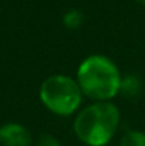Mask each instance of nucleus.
<instances>
[{"mask_svg": "<svg viewBox=\"0 0 145 146\" xmlns=\"http://www.w3.org/2000/svg\"><path fill=\"white\" fill-rule=\"evenodd\" d=\"M39 146H61V143L51 135H43L39 141Z\"/></svg>", "mask_w": 145, "mask_h": 146, "instance_id": "8", "label": "nucleus"}, {"mask_svg": "<svg viewBox=\"0 0 145 146\" xmlns=\"http://www.w3.org/2000/svg\"><path fill=\"white\" fill-rule=\"evenodd\" d=\"M141 90H142V82L135 75H128L121 81V90L120 91H122V94L127 95V97H135L141 92Z\"/></svg>", "mask_w": 145, "mask_h": 146, "instance_id": "5", "label": "nucleus"}, {"mask_svg": "<svg viewBox=\"0 0 145 146\" xmlns=\"http://www.w3.org/2000/svg\"><path fill=\"white\" fill-rule=\"evenodd\" d=\"M1 146H30L31 133L19 123H7L0 128Z\"/></svg>", "mask_w": 145, "mask_h": 146, "instance_id": "4", "label": "nucleus"}, {"mask_svg": "<svg viewBox=\"0 0 145 146\" xmlns=\"http://www.w3.org/2000/svg\"><path fill=\"white\" fill-rule=\"evenodd\" d=\"M77 81L84 95L98 102L114 98L121 90V74L105 55H90L78 67Z\"/></svg>", "mask_w": 145, "mask_h": 146, "instance_id": "1", "label": "nucleus"}, {"mask_svg": "<svg viewBox=\"0 0 145 146\" xmlns=\"http://www.w3.org/2000/svg\"><path fill=\"white\" fill-rule=\"evenodd\" d=\"M120 123L118 108L108 102H97L83 109L74 121V132L88 146H104L114 136Z\"/></svg>", "mask_w": 145, "mask_h": 146, "instance_id": "2", "label": "nucleus"}, {"mask_svg": "<svg viewBox=\"0 0 145 146\" xmlns=\"http://www.w3.org/2000/svg\"><path fill=\"white\" fill-rule=\"evenodd\" d=\"M83 91L74 80L65 75H51L41 84L40 98L48 109L57 115L74 113L81 104Z\"/></svg>", "mask_w": 145, "mask_h": 146, "instance_id": "3", "label": "nucleus"}, {"mask_svg": "<svg viewBox=\"0 0 145 146\" xmlns=\"http://www.w3.org/2000/svg\"><path fill=\"white\" fill-rule=\"evenodd\" d=\"M138 1H140L141 4H145V0H138Z\"/></svg>", "mask_w": 145, "mask_h": 146, "instance_id": "9", "label": "nucleus"}, {"mask_svg": "<svg viewBox=\"0 0 145 146\" xmlns=\"http://www.w3.org/2000/svg\"><path fill=\"white\" fill-rule=\"evenodd\" d=\"M121 146H145V133L140 131L127 132L121 139Z\"/></svg>", "mask_w": 145, "mask_h": 146, "instance_id": "6", "label": "nucleus"}, {"mask_svg": "<svg viewBox=\"0 0 145 146\" xmlns=\"http://www.w3.org/2000/svg\"><path fill=\"white\" fill-rule=\"evenodd\" d=\"M83 13L73 9V10H68L64 16H63V23L67 29H78L81 24H83Z\"/></svg>", "mask_w": 145, "mask_h": 146, "instance_id": "7", "label": "nucleus"}]
</instances>
